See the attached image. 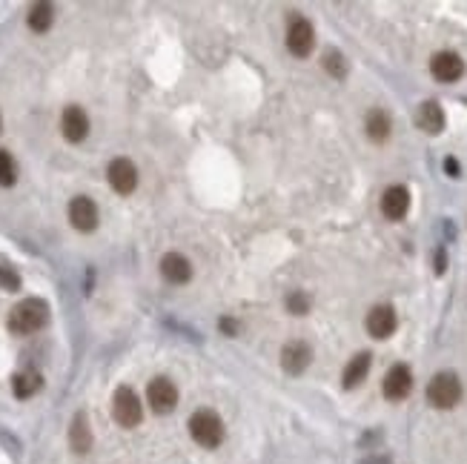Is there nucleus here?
Returning a JSON list of instances; mask_svg holds the SVG:
<instances>
[{"label": "nucleus", "mask_w": 467, "mask_h": 464, "mask_svg": "<svg viewBox=\"0 0 467 464\" xmlns=\"http://www.w3.org/2000/svg\"><path fill=\"white\" fill-rule=\"evenodd\" d=\"M309 361H313V350H309L307 341H287L284 350H281V367L290 373V376H301Z\"/></svg>", "instance_id": "8"}, {"label": "nucleus", "mask_w": 467, "mask_h": 464, "mask_svg": "<svg viewBox=\"0 0 467 464\" xmlns=\"http://www.w3.org/2000/svg\"><path fill=\"white\" fill-rule=\"evenodd\" d=\"M430 72H433L436 81L453 83L464 75V61L456 55V52H436L433 61H430Z\"/></svg>", "instance_id": "12"}, {"label": "nucleus", "mask_w": 467, "mask_h": 464, "mask_svg": "<svg viewBox=\"0 0 467 464\" xmlns=\"http://www.w3.org/2000/svg\"><path fill=\"white\" fill-rule=\"evenodd\" d=\"M284 304H287V309H290L292 316H307V313H309V295H307L304 290H295V292H290Z\"/></svg>", "instance_id": "23"}, {"label": "nucleus", "mask_w": 467, "mask_h": 464, "mask_svg": "<svg viewBox=\"0 0 467 464\" xmlns=\"http://www.w3.org/2000/svg\"><path fill=\"white\" fill-rule=\"evenodd\" d=\"M69 221H72V227L78 232H92L97 227V206H95V201L86 198V195L72 198V203H69Z\"/></svg>", "instance_id": "10"}, {"label": "nucleus", "mask_w": 467, "mask_h": 464, "mask_svg": "<svg viewBox=\"0 0 467 464\" xmlns=\"http://www.w3.org/2000/svg\"><path fill=\"white\" fill-rule=\"evenodd\" d=\"M40 376L35 373V370H23V373H18L15 379H12V393L18 395V398H32L37 390H40Z\"/></svg>", "instance_id": "20"}, {"label": "nucleus", "mask_w": 467, "mask_h": 464, "mask_svg": "<svg viewBox=\"0 0 467 464\" xmlns=\"http://www.w3.org/2000/svg\"><path fill=\"white\" fill-rule=\"evenodd\" d=\"M107 178H110V186L118 192V195H129L135 192L138 186V169L129 158H115L107 169Z\"/></svg>", "instance_id": "7"}, {"label": "nucleus", "mask_w": 467, "mask_h": 464, "mask_svg": "<svg viewBox=\"0 0 467 464\" xmlns=\"http://www.w3.org/2000/svg\"><path fill=\"white\" fill-rule=\"evenodd\" d=\"M52 20H55V9H52V4H35L29 9V29L32 32H49Z\"/></svg>", "instance_id": "21"}, {"label": "nucleus", "mask_w": 467, "mask_h": 464, "mask_svg": "<svg viewBox=\"0 0 467 464\" xmlns=\"http://www.w3.org/2000/svg\"><path fill=\"white\" fill-rule=\"evenodd\" d=\"M370 361H373V355H370V352H358V355H353V358H350V364L344 367V376H341V381H344V387H347V390L358 387L361 381L367 379V373H370Z\"/></svg>", "instance_id": "17"}, {"label": "nucleus", "mask_w": 467, "mask_h": 464, "mask_svg": "<svg viewBox=\"0 0 467 464\" xmlns=\"http://www.w3.org/2000/svg\"><path fill=\"white\" fill-rule=\"evenodd\" d=\"M324 69L333 75V78H344L347 75V61H344V55H341V52H327V55H324Z\"/></svg>", "instance_id": "24"}, {"label": "nucleus", "mask_w": 467, "mask_h": 464, "mask_svg": "<svg viewBox=\"0 0 467 464\" xmlns=\"http://www.w3.org/2000/svg\"><path fill=\"white\" fill-rule=\"evenodd\" d=\"M0 290H9V292L20 290V275L12 267H0Z\"/></svg>", "instance_id": "25"}, {"label": "nucleus", "mask_w": 467, "mask_h": 464, "mask_svg": "<svg viewBox=\"0 0 467 464\" xmlns=\"http://www.w3.org/2000/svg\"><path fill=\"white\" fill-rule=\"evenodd\" d=\"M382 390H384V395H387L390 401L407 398L410 390H413V373H410V367H407V364L390 367L387 376H384V381H382Z\"/></svg>", "instance_id": "9"}, {"label": "nucleus", "mask_w": 467, "mask_h": 464, "mask_svg": "<svg viewBox=\"0 0 467 464\" xmlns=\"http://www.w3.org/2000/svg\"><path fill=\"white\" fill-rule=\"evenodd\" d=\"M218 327H221L224 333H230V335H238V324H235L232 319H221V321H218Z\"/></svg>", "instance_id": "26"}, {"label": "nucleus", "mask_w": 467, "mask_h": 464, "mask_svg": "<svg viewBox=\"0 0 467 464\" xmlns=\"http://www.w3.org/2000/svg\"><path fill=\"white\" fill-rule=\"evenodd\" d=\"M189 436L195 444L206 447V450H215L224 441V422L218 412L213 410H198L189 416Z\"/></svg>", "instance_id": "2"}, {"label": "nucleus", "mask_w": 467, "mask_h": 464, "mask_svg": "<svg viewBox=\"0 0 467 464\" xmlns=\"http://www.w3.org/2000/svg\"><path fill=\"white\" fill-rule=\"evenodd\" d=\"M365 129H367V138L373 143H384L390 138V129H393L390 115L384 109H370L367 112V121H365Z\"/></svg>", "instance_id": "18"}, {"label": "nucleus", "mask_w": 467, "mask_h": 464, "mask_svg": "<svg viewBox=\"0 0 467 464\" xmlns=\"http://www.w3.org/2000/svg\"><path fill=\"white\" fill-rule=\"evenodd\" d=\"M18 178V167L6 149H0V186H12Z\"/></svg>", "instance_id": "22"}, {"label": "nucleus", "mask_w": 467, "mask_h": 464, "mask_svg": "<svg viewBox=\"0 0 467 464\" xmlns=\"http://www.w3.org/2000/svg\"><path fill=\"white\" fill-rule=\"evenodd\" d=\"M61 132L69 143H81L89 135V118L81 107H66L64 118H61Z\"/></svg>", "instance_id": "13"}, {"label": "nucleus", "mask_w": 467, "mask_h": 464, "mask_svg": "<svg viewBox=\"0 0 467 464\" xmlns=\"http://www.w3.org/2000/svg\"><path fill=\"white\" fill-rule=\"evenodd\" d=\"M112 416L121 427H138L141 419H143V407H141V398L135 395L132 387H118L115 390V398H112Z\"/></svg>", "instance_id": "4"}, {"label": "nucleus", "mask_w": 467, "mask_h": 464, "mask_svg": "<svg viewBox=\"0 0 467 464\" xmlns=\"http://www.w3.org/2000/svg\"><path fill=\"white\" fill-rule=\"evenodd\" d=\"M461 398V381L456 373H436L427 384V401L436 410H450Z\"/></svg>", "instance_id": "3"}, {"label": "nucleus", "mask_w": 467, "mask_h": 464, "mask_svg": "<svg viewBox=\"0 0 467 464\" xmlns=\"http://www.w3.org/2000/svg\"><path fill=\"white\" fill-rule=\"evenodd\" d=\"M313 46H316L313 23H309L307 18H292L290 26H287V49L295 58H307L309 52H313Z\"/></svg>", "instance_id": "5"}, {"label": "nucleus", "mask_w": 467, "mask_h": 464, "mask_svg": "<svg viewBox=\"0 0 467 464\" xmlns=\"http://www.w3.org/2000/svg\"><path fill=\"white\" fill-rule=\"evenodd\" d=\"M69 444L75 453H86L92 447V433H89V422L83 412H78V416L72 419V427H69Z\"/></svg>", "instance_id": "19"}, {"label": "nucleus", "mask_w": 467, "mask_h": 464, "mask_svg": "<svg viewBox=\"0 0 467 464\" xmlns=\"http://www.w3.org/2000/svg\"><path fill=\"white\" fill-rule=\"evenodd\" d=\"M444 172H447L450 178H459V164H456V158H447V161H444Z\"/></svg>", "instance_id": "27"}, {"label": "nucleus", "mask_w": 467, "mask_h": 464, "mask_svg": "<svg viewBox=\"0 0 467 464\" xmlns=\"http://www.w3.org/2000/svg\"><path fill=\"white\" fill-rule=\"evenodd\" d=\"M161 275L170 281V284H187L192 278V264L181 252H167L161 258Z\"/></svg>", "instance_id": "15"}, {"label": "nucleus", "mask_w": 467, "mask_h": 464, "mask_svg": "<svg viewBox=\"0 0 467 464\" xmlns=\"http://www.w3.org/2000/svg\"><path fill=\"white\" fill-rule=\"evenodd\" d=\"M46 321H49V304L43 298H26L15 304V309L9 313V330L15 335H32L40 327H46Z\"/></svg>", "instance_id": "1"}, {"label": "nucleus", "mask_w": 467, "mask_h": 464, "mask_svg": "<svg viewBox=\"0 0 467 464\" xmlns=\"http://www.w3.org/2000/svg\"><path fill=\"white\" fill-rule=\"evenodd\" d=\"M416 124L427 135H439L444 129V109L439 107L436 100H425L422 107H419V112H416Z\"/></svg>", "instance_id": "16"}, {"label": "nucleus", "mask_w": 467, "mask_h": 464, "mask_svg": "<svg viewBox=\"0 0 467 464\" xmlns=\"http://www.w3.org/2000/svg\"><path fill=\"white\" fill-rule=\"evenodd\" d=\"M398 327V319H396V309L390 304H379L367 313V333L373 338H390Z\"/></svg>", "instance_id": "11"}, {"label": "nucleus", "mask_w": 467, "mask_h": 464, "mask_svg": "<svg viewBox=\"0 0 467 464\" xmlns=\"http://www.w3.org/2000/svg\"><path fill=\"white\" fill-rule=\"evenodd\" d=\"M361 464H390V458H382V456H373L367 461H361Z\"/></svg>", "instance_id": "28"}, {"label": "nucleus", "mask_w": 467, "mask_h": 464, "mask_svg": "<svg viewBox=\"0 0 467 464\" xmlns=\"http://www.w3.org/2000/svg\"><path fill=\"white\" fill-rule=\"evenodd\" d=\"M410 210V192L404 186H387L382 195V213L390 221H401Z\"/></svg>", "instance_id": "14"}, {"label": "nucleus", "mask_w": 467, "mask_h": 464, "mask_svg": "<svg viewBox=\"0 0 467 464\" xmlns=\"http://www.w3.org/2000/svg\"><path fill=\"white\" fill-rule=\"evenodd\" d=\"M146 401L158 416H167V412H172L178 404V390L170 379H152L146 387Z\"/></svg>", "instance_id": "6"}]
</instances>
